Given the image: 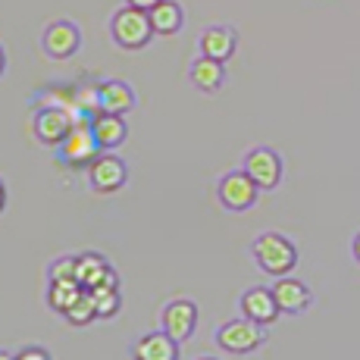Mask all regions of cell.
I'll return each mask as SVG.
<instances>
[{
    "label": "cell",
    "instance_id": "cell-1",
    "mask_svg": "<svg viewBox=\"0 0 360 360\" xmlns=\"http://www.w3.org/2000/svg\"><path fill=\"white\" fill-rule=\"evenodd\" d=\"M251 254H254V263H257L260 273L273 276V279H279V276H292L297 260H301L297 245L282 232H260L251 245Z\"/></svg>",
    "mask_w": 360,
    "mask_h": 360
},
{
    "label": "cell",
    "instance_id": "cell-2",
    "mask_svg": "<svg viewBox=\"0 0 360 360\" xmlns=\"http://www.w3.org/2000/svg\"><path fill=\"white\" fill-rule=\"evenodd\" d=\"M110 38L116 47L122 51H144L150 41L157 38L154 25H150L148 10H138V6H120V10L110 16Z\"/></svg>",
    "mask_w": 360,
    "mask_h": 360
},
{
    "label": "cell",
    "instance_id": "cell-3",
    "mask_svg": "<svg viewBox=\"0 0 360 360\" xmlns=\"http://www.w3.org/2000/svg\"><path fill=\"white\" fill-rule=\"evenodd\" d=\"M53 150H57V163H63L66 169H88L103 154V148L91 131V116H79L72 131L66 135V141Z\"/></svg>",
    "mask_w": 360,
    "mask_h": 360
},
{
    "label": "cell",
    "instance_id": "cell-4",
    "mask_svg": "<svg viewBox=\"0 0 360 360\" xmlns=\"http://www.w3.org/2000/svg\"><path fill=\"white\" fill-rule=\"evenodd\" d=\"M213 342H217L226 354H254V351L266 342V326L248 320V316H235V320H226L223 326H217Z\"/></svg>",
    "mask_w": 360,
    "mask_h": 360
},
{
    "label": "cell",
    "instance_id": "cell-5",
    "mask_svg": "<svg viewBox=\"0 0 360 360\" xmlns=\"http://www.w3.org/2000/svg\"><path fill=\"white\" fill-rule=\"evenodd\" d=\"M75 116L69 107H57V103H44V107H34L32 113V135L38 138L44 148H60L66 141V135L75 126Z\"/></svg>",
    "mask_w": 360,
    "mask_h": 360
},
{
    "label": "cell",
    "instance_id": "cell-6",
    "mask_svg": "<svg viewBox=\"0 0 360 360\" xmlns=\"http://www.w3.org/2000/svg\"><path fill=\"white\" fill-rule=\"evenodd\" d=\"M217 198H219V204H223L226 210H232V213H245V210H251V207L257 204V198H260V185L254 182V179L248 176L245 169H232V172H226V176L219 179V185H217Z\"/></svg>",
    "mask_w": 360,
    "mask_h": 360
},
{
    "label": "cell",
    "instance_id": "cell-7",
    "mask_svg": "<svg viewBox=\"0 0 360 360\" xmlns=\"http://www.w3.org/2000/svg\"><path fill=\"white\" fill-rule=\"evenodd\" d=\"M85 172H88L91 191H98V195H113V191H120L129 182V163L120 154H113V150H103Z\"/></svg>",
    "mask_w": 360,
    "mask_h": 360
},
{
    "label": "cell",
    "instance_id": "cell-8",
    "mask_svg": "<svg viewBox=\"0 0 360 360\" xmlns=\"http://www.w3.org/2000/svg\"><path fill=\"white\" fill-rule=\"evenodd\" d=\"M82 47V29L72 19H53L44 32H41V51L51 60H69L75 57Z\"/></svg>",
    "mask_w": 360,
    "mask_h": 360
},
{
    "label": "cell",
    "instance_id": "cell-9",
    "mask_svg": "<svg viewBox=\"0 0 360 360\" xmlns=\"http://www.w3.org/2000/svg\"><path fill=\"white\" fill-rule=\"evenodd\" d=\"M241 169L260 185V191H273L279 188L282 172H285V163H282V154L273 148H254L245 154V163Z\"/></svg>",
    "mask_w": 360,
    "mask_h": 360
},
{
    "label": "cell",
    "instance_id": "cell-10",
    "mask_svg": "<svg viewBox=\"0 0 360 360\" xmlns=\"http://www.w3.org/2000/svg\"><path fill=\"white\" fill-rule=\"evenodd\" d=\"M160 329L172 335L179 345L188 342L198 329V304L191 297H176V301L163 304L160 310Z\"/></svg>",
    "mask_w": 360,
    "mask_h": 360
},
{
    "label": "cell",
    "instance_id": "cell-11",
    "mask_svg": "<svg viewBox=\"0 0 360 360\" xmlns=\"http://www.w3.org/2000/svg\"><path fill=\"white\" fill-rule=\"evenodd\" d=\"M238 310H241V316H248V320L260 323V326H273V323L282 316L279 304H276L273 288H266V285L248 288V292L238 297Z\"/></svg>",
    "mask_w": 360,
    "mask_h": 360
},
{
    "label": "cell",
    "instance_id": "cell-12",
    "mask_svg": "<svg viewBox=\"0 0 360 360\" xmlns=\"http://www.w3.org/2000/svg\"><path fill=\"white\" fill-rule=\"evenodd\" d=\"M273 295H276L279 310L288 316L304 314V310L314 304V292H310L301 279H295V276H279V279L273 282Z\"/></svg>",
    "mask_w": 360,
    "mask_h": 360
},
{
    "label": "cell",
    "instance_id": "cell-13",
    "mask_svg": "<svg viewBox=\"0 0 360 360\" xmlns=\"http://www.w3.org/2000/svg\"><path fill=\"white\" fill-rule=\"evenodd\" d=\"M79 285L82 288H98V285H120V276L110 266V260L98 251L79 254Z\"/></svg>",
    "mask_w": 360,
    "mask_h": 360
},
{
    "label": "cell",
    "instance_id": "cell-14",
    "mask_svg": "<svg viewBox=\"0 0 360 360\" xmlns=\"http://www.w3.org/2000/svg\"><path fill=\"white\" fill-rule=\"evenodd\" d=\"M198 47L204 57L229 63L235 57V51H238V32H235L232 25H210V29H204V34H200Z\"/></svg>",
    "mask_w": 360,
    "mask_h": 360
},
{
    "label": "cell",
    "instance_id": "cell-15",
    "mask_svg": "<svg viewBox=\"0 0 360 360\" xmlns=\"http://www.w3.org/2000/svg\"><path fill=\"white\" fill-rule=\"evenodd\" d=\"M131 360H179V342L163 329L148 332L131 345Z\"/></svg>",
    "mask_w": 360,
    "mask_h": 360
},
{
    "label": "cell",
    "instance_id": "cell-16",
    "mask_svg": "<svg viewBox=\"0 0 360 360\" xmlns=\"http://www.w3.org/2000/svg\"><path fill=\"white\" fill-rule=\"evenodd\" d=\"M91 131H94V138H98V144H101L103 150L122 148V144H126V138H129L126 116L107 113V110H101V113L91 116Z\"/></svg>",
    "mask_w": 360,
    "mask_h": 360
},
{
    "label": "cell",
    "instance_id": "cell-17",
    "mask_svg": "<svg viewBox=\"0 0 360 360\" xmlns=\"http://www.w3.org/2000/svg\"><path fill=\"white\" fill-rule=\"evenodd\" d=\"M135 107H138V94H135V88H131L129 82H122V79L101 82V110L126 116Z\"/></svg>",
    "mask_w": 360,
    "mask_h": 360
},
{
    "label": "cell",
    "instance_id": "cell-18",
    "mask_svg": "<svg viewBox=\"0 0 360 360\" xmlns=\"http://www.w3.org/2000/svg\"><path fill=\"white\" fill-rule=\"evenodd\" d=\"M188 79L195 82L198 91L213 94V91H219V88L226 85V63H219V60L204 57V53H200V57L191 60V66H188Z\"/></svg>",
    "mask_w": 360,
    "mask_h": 360
},
{
    "label": "cell",
    "instance_id": "cell-19",
    "mask_svg": "<svg viewBox=\"0 0 360 360\" xmlns=\"http://www.w3.org/2000/svg\"><path fill=\"white\" fill-rule=\"evenodd\" d=\"M148 16H150V25H154V32L160 34V38H172V34H179L185 25V10L179 0H160L157 6L148 10Z\"/></svg>",
    "mask_w": 360,
    "mask_h": 360
},
{
    "label": "cell",
    "instance_id": "cell-20",
    "mask_svg": "<svg viewBox=\"0 0 360 360\" xmlns=\"http://www.w3.org/2000/svg\"><path fill=\"white\" fill-rule=\"evenodd\" d=\"M88 292H91L94 307H98V320H113V316L122 310L120 285H98V288H88Z\"/></svg>",
    "mask_w": 360,
    "mask_h": 360
},
{
    "label": "cell",
    "instance_id": "cell-21",
    "mask_svg": "<svg viewBox=\"0 0 360 360\" xmlns=\"http://www.w3.org/2000/svg\"><path fill=\"white\" fill-rule=\"evenodd\" d=\"M63 320L69 326H88V323L98 320V307H94V297L88 288H82V295L75 297L72 304H69V310L63 314Z\"/></svg>",
    "mask_w": 360,
    "mask_h": 360
},
{
    "label": "cell",
    "instance_id": "cell-22",
    "mask_svg": "<svg viewBox=\"0 0 360 360\" xmlns=\"http://www.w3.org/2000/svg\"><path fill=\"white\" fill-rule=\"evenodd\" d=\"M82 295L79 282H47V307L53 314H66L69 304Z\"/></svg>",
    "mask_w": 360,
    "mask_h": 360
},
{
    "label": "cell",
    "instance_id": "cell-23",
    "mask_svg": "<svg viewBox=\"0 0 360 360\" xmlns=\"http://www.w3.org/2000/svg\"><path fill=\"white\" fill-rule=\"evenodd\" d=\"M47 282H79V260L69 257V254L51 260V266H47Z\"/></svg>",
    "mask_w": 360,
    "mask_h": 360
},
{
    "label": "cell",
    "instance_id": "cell-24",
    "mask_svg": "<svg viewBox=\"0 0 360 360\" xmlns=\"http://www.w3.org/2000/svg\"><path fill=\"white\" fill-rule=\"evenodd\" d=\"M13 360H51V354H47L44 348H38V345H29V348H22Z\"/></svg>",
    "mask_w": 360,
    "mask_h": 360
},
{
    "label": "cell",
    "instance_id": "cell-25",
    "mask_svg": "<svg viewBox=\"0 0 360 360\" xmlns=\"http://www.w3.org/2000/svg\"><path fill=\"white\" fill-rule=\"evenodd\" d=\"M129 6H138V10H150V6H157L160 0H126Z\"/></svg>",
    "mask_w": 360,
    "mask_h": 360
},
{
    "label": "cell",
    "instance_id": "cell-26",
    "mask_svg": "<svg viewBox=\"0 0 360 360\" xmlns=\"http://www.w3.org/2000/svg\"><path fill=\"white\" fill-rule=\"evenodd\" d=\"M351 257H354L357 263H360V232L351 238Z\"/></svg>",
    "mask_w": 360,
    "mask_h": 360
},
{
    "label": "cell",
    "instance_id": "cell-27",
    "mask_svg": "<svg viewBox=\"0 0 360 360\" xmlns=\"http://www.w3.org/2000/svg\"><path fill=\"white\" fill-rule=\"evenodd\" d=\"M6 198H10V191H6V182L0 179V213L6 210Z\"/></svg>",
    "mask_w": 360,
    "mask_h": 360
},
{
    "label": "cell",
    "instance_id": "cell-28",
    "mask_svg": "<svg viewBox=\"0 0 360 360\" xmlns=\"http://www.w3.org/2000/svg\"><path fill=\"white\" fill-rule=\"evenodd\" d=\"M6 72V51H4V44H0V75Z\"/></svg>",
    "mask_w": 360,
    "mask_h": 360
},
{
    "label": "cell",
    "instance_id": "cell-29",
    "mask_svg": "<svg viewBox=\"0 0 360 360\" xmlns=\"http://www.w3.org/2000/svg\"><path fill=\"white\" fill-rule=\"evenodd\" d=\"M195 360H219V357H195Z\"/></svg>",
    "mask_w": 360,
    "mask_h": 360
}]
</instances>
